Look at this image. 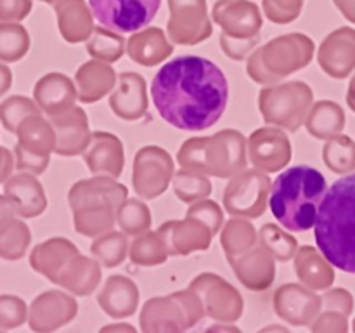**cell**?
<instances>
[{
  "instance_id": "1",
  "label": "cell",
  "mask_w": 355,
  "mask_h": 333,
  "mask_svg": "<svg viewBox=\"0 0 355 333\" xmlns=\"http://www.w3.org/2000/svg\"><path fill=\"white\" fill-rule=\"evenodd\" d=\"M159 117L179 130H205L217 123L229 101V83L214 61L180 56L163 65L151 83Z\"/></svg>"
},
{
  "instance_id": "2",
  "label": "cell",
  "mask_w": 355,
  "mask_h": 333,
  "mask_svg": "<svg viewBox=\"0 0 355 333\" xmlns=\"http://www.w3.org/2000/svg\"><path fill=\"white\" fill-rule=\"evenodd\" d=\"M312 229L322 257L336 269L355 274V173L326 191Z\"/></svg>"
},
{
  "instance_id": "3",
  "label": "cell",
  "mask_w": 355,
  "mask_h": 333,
  "mask_svg": "<svg viewBox=\"0 0 355 333\" xmlns=\"http://www.w3.org/2000/svg\"><path fill=\"white\" fill-rule=\"evenodd\" d=\"M328 182L318 169L309 165L284 170L272 184L269 207L274 219L291 232L314 228Z\"/></svg>"
},
{
  "instance_id": "4",
  "label": "cell",
  "mask_w": 355,
  "mask_h": 333,
  "mask_svg": "<svg viewBox=\"0 0 355 333\" xmlns=\"http://www.w3.org/2000/svg\"><path fill=\"white\" fill-rule=\"evenodd\" d=\"M97 23L118 33L148 26L158 14L162 0H89Z\"/></svg>"
},
{
  "instance_id": "5",
  "label": "cell",
  "mask_w": 355,
  "mask_h": 333,
  "mask_svg": "<svg viewBox=\"0 0 355 333\" xmlns=\"http://www.w3.org/2000/svg\"><path fill=\"white\" fill-rule=\"evenodd\" d=\"M319 62L335 78L349 76L355 68V30L340 28L329 35L319 52Z\"/></svg>"
},
{
  "instance_id": "6",
  "label": "cell",
  "mask_w": 355,
  "mask_h": 333,
  "mask_svg": "<svg viewBox=\"0 0 355 333\" xmlns=\"http://www.w3.org/2000/svg\"><path fill=\"white\" fill-rule=\"evenodd\" d=\"M304 252L298 257V274L304 278L311 287L314 288H328L335 281V273L331 269V264L318 253L311 246L302 248Z\"/></svg>"
},
{
  "instance_id": "7",
  "label": "cell",
  "mask_w": 355,
  "mask_h": 333,
  "mask_svg": "<svg viewBox=\"0 0 355 333\" xmlns=\"http://www.w3.org/2000/svg\"><path fill=\"white\" fill-rule=\"evenodd\" d=\"M343 127H345L343 110L338 104L331 103V101L319 103L314 108V113H312L311 121H309V128L319 139H329L331 135L342 132Z\"/></svg>"
},
{
  "instance_id": "8",
  "label": "cell",
  "mask_w": 355,
  "mask_h": 333,
  "mask_svg": "<svg viewBox=\"0 0 355 333\" xmlns=\"http://www.w3.org/2000/svg\"><path fill=\"white\" fill-rule=\"evenodd\" d=\"M324 162L336 173L354 172L355 142L347 135H331L324 146Z\"/></svg>"
},
{
  "instance_id": "9",
  "label": "cell",
  "mask_w": 355,
  "mask_h": 333,
  "mask_svg": "<svg viewBox=\"0 0 355 333\" xmlns=\"http://www.w3.org/2000/svg\"><path fill=\"white\" fill-rule=\"evenodd\" d=\"M26 51V33L19 26L0 24V59L16 61Z\"/></svg>"
},
{
  "instance_id": "10",
  "label": "cell",
  "mask_w": 355,
  "mask_h": 333,
  "mask_svg": "<svg viewBox=\"0 0 355 333\" xmlns=\"http://www.w3.org/2000/svg\"><path fill=\"white\" fill-rule=\"evenodd\" d=\"M24 229L21 225L10 224L9 228L3 229L0 232V257H6V259H14V257L19 255L17 250L23 246V243H26V238H21L23 236Z\"/></svg>"
},
{
  "instance_id": "11",
  "label": "cell",
  "mask_w": 355,
  "mask_h": 333,
  "mask_svg": "<svg viewBox=\"0 0 355 333\" xmlns=\"http://www.w3.org/2000/svg\"><path fill=\"white\" fill-rule=\"evenodd\" d=\"M23 307L14 297H0V325L16 326L21 323Z\"/></svg>"
},
{
  "instance_id": "12",
  "label": "cell",
  "mask_w": 355,
  "mask_h": 333,
  "mask_svg": "<svg viewBox=\"0 0 355 333\" xmlns=\"http://www.w3.org/2000/svg\"><path fill=\"white\" fill-rule=\"evenodd\" d=\"M326 302H328L329 307H333L335 311L342 312L345 316H349L354 309V297L345 288H336V290L329 291L326 295Z\"/></svg>"
},
{
  "instance_id": "13",
  "label": "cell",
  "mask_w": 355,
  "mask_h": 333,
  "mask_svg": "<svg viewBox=\"0 0 355 333\" xmlns=\"http://www.w3.org/2000/svg\"><path fill=\"white\" fill-rule=\"evenodd\" d=\"M314 330H329V332H347L349 330V323H347V316L342 312H326L324 316H321L318 325L314 326Z\"/></svg>"
},
{
  "instance_id": "14",
  "label": "cell",
  "mask_w": 355,
  "mask_h": 333,
  "mask_svg": "<svg viewBox=\"0 0 355 333\" xmlns=\"http://www.w3.org/2000/svg\"><path fill=\"white\" fill-rule=\"evenodd\" d=\"M336 6L343 12V16L355 24V0H335Z\"/></svg>"
},
{
  "instance_id": "15",
  "label": "cell",
  "mask_w": 355,
  "mask_h": 333,
  "mask_svg": "<svg viewBox=\"0 0 355 333\" xmlns=\"http://www.w3.org/2000/svg\"><path fill=\"white\" fill-rule=\"evenodd\" d=\"M9 169H10V156L9 153L6 151V149L0 148V180L3 179V177L9 173Z\"/></svg>"
},
{
  "instance_id": "16",
  "label": "cell",
  "mask_w": 355,
  "mask_h": 333,
  "mask_svg": "<svg viewBox=\"0 0 355 333\" xmlns=\"http://www.w3.org/2000/svg\"><path fill=\"white\" fill-rule=\"evenodd\" d=\"M10 82V73L6 66H0V94H3L9 87Z\"/></svg>"
},
{
  "instance_id": "17",
  "label": "cell",
  "mask_w": 355,
  "mask_h": 333,
  "mask_svg": "<svg viewBox=\"0 0 355 333\" xmlns=\"http://www.w3.org/2000/svg\"><path fill=\"white\" fill-rule=\"evenodd\" d=\"M9 215H10L9 203H7L3 198H0V225H2L7 219H9Z\"/></svg>"
},
{
  "instance_id": "18",
  "label": "cell",
  "mask_w": 355,
  "mask_h": 333,
  "mask_svg": "<svg viewBox=\"0 0 355 333\" xmlns=\"http://www.w3.org/2000/svg\"><path fill=\"white\" fill-rule=\"evenodd\" d=\"M347 103H349V106L352 108V111L355 113V75H354L352 82H350V85H349V94H347Z\"/></svg>"
},
{
  "instance_id": "19",
  "label": "cell",
  "mask_w": 355,
  "mask_h": 333,
  "mask_svg": "<svg viewBox=\"0 0 355 333\" xmlns=\"http://www.w3.org/2000/svg\"><path fill=\"white\" fill-rule=\"evenodd\" d=\"M354 332H355V319H354Z\"/></svg>"
}]
</instances>
